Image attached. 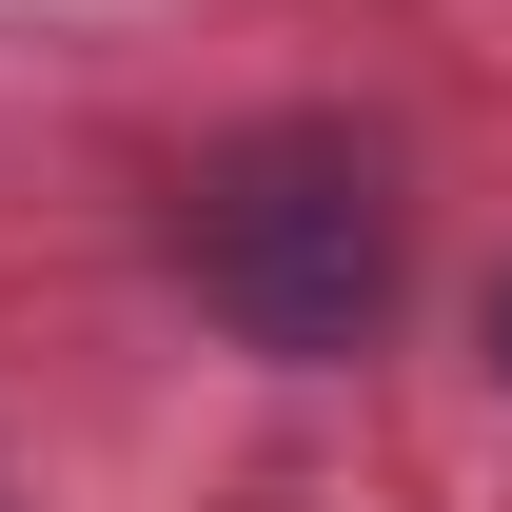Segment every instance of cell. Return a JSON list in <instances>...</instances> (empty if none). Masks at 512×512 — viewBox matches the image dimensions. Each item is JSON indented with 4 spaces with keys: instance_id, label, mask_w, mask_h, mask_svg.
Returning <instances> with one entry per match:
<instances>
[{
    "instance_id": "cell-1",
    "label": "cell",
    "mask_w": 512,
    "mask_h": 512,
    "mask_svg": "<svg viewBox=\"0 0 512 512\" xmlns=\"http://www.w3.org/2000/svg\"><path fill=\"white\" fill-rule=\"evenodd\" d=\"M178 256H197V296L256 355H355L394 316V178L355 138H237L178 197Z\"/></svg>"
},
{
    "instance_id": "cell-2",
    "label": "cell",
    "mask_w": 512,
    "mask_h": 512,
    "mask_svg": "<svg viewBox=\"0 0 512 512\" xmlns=\"http://www.w3.org/2000/svg\"><path fill=\"white\" fill-rule=\"evenodd\" d=\"M493 375H512V276H493Z\"/></svg>"
}]
</instances>
